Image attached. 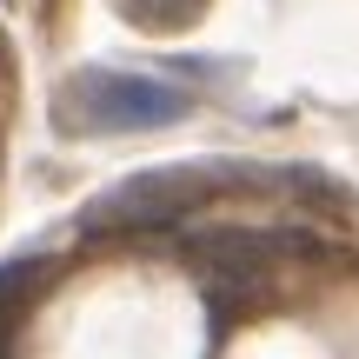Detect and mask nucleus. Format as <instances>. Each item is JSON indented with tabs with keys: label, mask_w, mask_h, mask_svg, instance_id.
<instances>
[{
	"label": "nucleus",
	"mask_w": 359,
	"mask_h": 359,
	"mask_svg": "<svg viewBox=\"0 0 359 359\" xmlns=\"http://www.w3.org/2000/svg\"><path fill=\"white\" fill-rule=\"evenodd\" d=\"M53 280V259L47 253H20V259H0V359H13V339H20V320Z\"/></svg>",
	"instance_id": "4"
},
{
	"label": "nucleus",
	"mask_w": 359,
	"mask_h": 359,
	"mask_svg": "<svg viewBox=\"0 0 359 359\" xmlns=\"http://www.w3.org/2000/svg\"><path fill=\"white\" fill-rule=\"evenodd\" d=\"M333 246H320L313 233H266V226H219V233H200L187 240V259H200L206 273L246 286V280H266L280 259H326Z\"/></svg>",
	"instance_id": "3"
},
{
	"label": "nucleus",
	"mask_w": 359,
	"mask_h": 359,
	"mask_svg": "<svg viewBox=\"0 0 359 359\" xmlns=\"http://www.w3.org/2000/svg\"><path fill=\"white\" fill-rule=\"evenodd\" d=\"M193 114V93L127 67H74L53 87V133L67 140H114V133H160Z\"/></svg>",
	"instance_id": "2"
},
{
	"label": "nucleus",
	"mask_w": 359,
	"mask_h": 359,
	"mask_svg": "<svg viewBox=\"0 0 359 359\" xmlns=\"http://www.w3.org/2000/svg\"><path fill=\"white\" fill-rule=\"evenodd\" d=\"M253 187H306V173H266L253 160H173V167L127 173L107 193H93L80 206V226L87 233H160V226L206 213L226 193H253Z\"/></svg>",
	"instance_id": "1"
},
{
	"label": "nucleus",
	"mask_w": 359,
	"mask_h": 359,
	"mask_svg": "<svg viewBox=\"0 0 359 359\" xmlns=\"http://www.w3.org/2000/svg\"><path fill=\"white\" fill-rule=\"evenodd\" d=\"M213 0H114V13L140 34H187Z\"/></svg>",
	"instance_id": "5"
}]
</instances>
